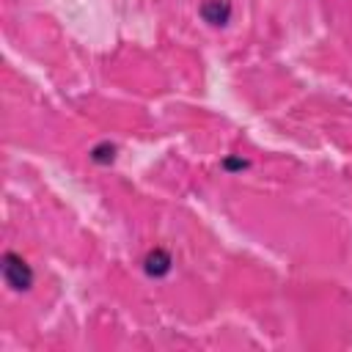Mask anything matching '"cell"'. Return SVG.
I'll list each match as a JSON object with an SVG mask.
<instances>
[{"label":"cell","instance_id":"6da1fadb","mask_svg":"<svg viewBox=\"0 0 352 352\" xmlns=\"http://www.w3.org/2000/svg\"><path fill=\"white\" fill-rule=\"evenodd\" d=\"M3 272H6V280H8L11 289H28V286H30V272H28L25 261L16 258V256H11V253L6 256Z\"/></svg>","mask_w":352,"mask_h":352}]
</instances>
